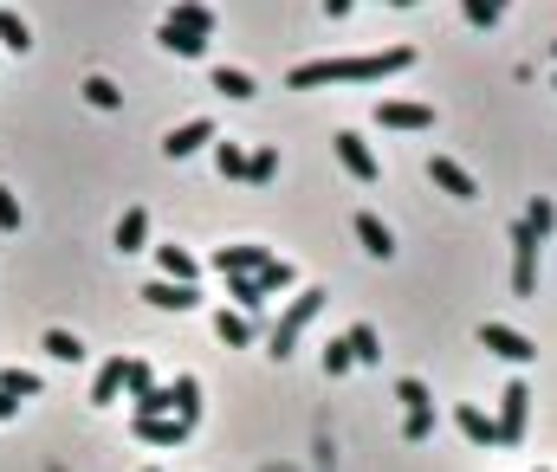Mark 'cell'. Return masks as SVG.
Masks as SVG:
<instances>
[{
    "mask_svg": "<svg viewBox=\"0 0 557 472\" xmlns=\"http://www.w3.org/2000/svg\"><path fill=\"white\" fill-rule=\"evenodd\" d=\"M20 227V201H13V188H0V233Z\"/></svg>",
    "mask_w": 557,
    "mask_h": 472,
    "instance_id": "obj_37",
    "label": "cell"
},
{
    "mask_svg": "<svg viewBox=\"0 0 557 472\" xmlns=\"http://www.w3.org/2000/svg\"><path fill=\"white\" fill-rule=\"evenodd\" d=\"M214 337H221L227 350H247V343H253V324H247L240 311H214Z\"/></svg>",
    "mask_w": 557,
    "mask_h": 472,
    "instance_id": "obj_21",
    "label": "cell"
},
{
    "mask_svg": "<svg viewBox=\"0 0 557 472\" xmlns=\"http://www.w3.org/2000/svg\"><path fill=\"white\" fill-rule=\"evenodd\" d=\"M525 414H532V388H525V382H506V395H499V414H493L499 447H519V440H525Z\"/></svg>",
    "mask_w": 557,
    "mask_h": 472,
    "instance_id": "obj_3",
    "label": "cell"
},
{
    "mask_svg": "<svg viewBox=\"0 0 557 472\" xmlns=\"http://www.w3.org/2000/svg\"><path fill=\"white\" fill-rule=\"evenodd\" d=\"M13 414H20V401H13V395H0V421H13Z\"/></svg>",
    "mask_w": 557,
    "mask_h": 472,
    "instance_id": "obj_39",
    "label": "cell"
},
{
    "mask_svg": "<svg viewBox=\"0 0 557 472\" xmlns=\"http://www.w3.org/2000/svg\"><path fill=\"white\" fill-rule=\"evenodd\" d=\"M214 91L234 97V104H247V97H253V78H247V72H234V65H214Z\"/></svg>",
    "mask_w": 557,
    "mask_h": 472,
    "instance_id": "obj_25",
    "label": "cell"
},
{
    "mask_svg": "<svg viewBox=\"0 0 557 472\" xmlns=\"http://www.w3.org/2000/svg\"><path fill=\"white\" fill-rule=\"evenodd\" d=\"M350 227H357L363 253H376V259H389V253H396V233H389V227H383V220H376V214H357V220H350Z\"/></svg>",
    "mask_w": 557,
    "mask_h": 472,
    "instance_id": "obj_16",
    "label": "cell"
},
{
    "mask_svg": "<svg viewBox=\"0 0 557 472\" xmlns=\"http://www.w3.org/2000/svg\"><path fill=\"white\" fill-rule=\"evenodd\" d=\"M525 227H532L538 240H545V233L557 227V207H551V201H532V214H525Z\"/></svg>",
    "mask_w": 557,
    "mask_h": 472,
    "instance_id": "obj_35",
    "label": "cell"
},
{
    "mask_svg": "<svg viewBox=\"0 0 557 472\" xmlns=\"http://www.w3.org/2000/svg\"><path fill=\"white\" fill-rule=\"evenodd\" d=\"M214 162H221L227 182H247V149L240 143H214Z\"/></svg>",
    "mask_w": 557,
    "mask_h": 472,
    "instance_id": "obj_30",
    "label": "cell"
},
{
    "mask_svg": "<svg viewBox=\"0 0 557 472\" xmlns=\"http://www.w3.org/2000/svg\"><path fill=\"white\" fill-rule=\"evenodd\" d=\"M454 427L473 440V447H499V434H493V414H486V408H473V401H467V408H454Z\"/></svg>",
    "mask_w": 557,
    "mask_h": 472,
    "instance_id": "obj_15",
    "label": "cell"
},
{
    "mask_svg": "<svg viewBox=\"0 0 557 472\" xmlns=\"http://www.w3.org/2000/svg\"><path fill=\"white\" fill-rule=\"evenodd\" d=\"M396 7H415V0H396Z\"/></svg>",
    "mask_w": 557,
    "mask_h": 472,
    "instance_id": "obj_40",
    "label": "cell"
},
{
    "mask_svg": "<svg viewBox=\"0 0 557 472\" xmlns=\"http://www.w3.org/2000/svg\"><path fill=\"white\" fill-rule=\"evenodd\" d=\"M331 143H337V162H344V169H350V175H357V182H363V188H370V182H383V162H376V156H370V143H363V136H357V130H337V136H331Z\"/></svg>",
    "mask_w": 557,
    "mask_h": 472,
    "instance_id": "obj_6",
    "label": "cell"
},
{
    "mask_svg": "<svg viewBox=\"0 0 557 472\" xmlns=\"http://www.w3.org/2000/svg\"><path fill=\"white\" fill-rule=\"evenodd\" d=\"M149 240V214L143 207H124V220H117V253H143Z\"/></svg>",
    "mask_w": 557,
    "mask_h": 472,
    "instance_id": "obj_20",
    "label": "cell"
},
{
    "mask_svg": "<svg viewBox=\"0 0 557 472\" xmlns=\"http://www.w3.org/2000/svg\"><path fill=\"white\" fill-rule=\"evenodd\" d=\"M415 46H389V52H357V59H318V65H292L285 85L292 91H318V85H383V78L409 72Z\"/></svg>",
    "mask_w": 557,
    "mask_h": 472,
    "instance_id": "obj_1",
    "label": "cell"
},
{
    "mask_svg": "<svg viewBox=\"0 0 557 472\" xmlns=\"http://www.w3.org/2000/svg\"><path fill=\"white\" fill-rule=\"evenodd\" d=\"M551 59H557V46H551Z\"/></svg>",
    "mask_w": 557,
    "mask_h": 472,
    "instance_id": "obj_41",
    "label": "cell"
},
{
    "mask_svg": "<svg viewBox=\"0 0 557 472\" xmlns=\"http://www.w3.org/2000/svg\"><path fill=\"white\" fill-rule=\"evenodd\" d=\"M149 472H156V466H149Z\"/></svg>",
    "mask_w": 557,
    "mask_h": 472,
    "instance_id": "obj_42",
    "label": "cell"
},
{
    "mask_svg": "<svg viewBox=\"0 0 557 472\" xmlns=\"http://www.w3.org/2000/svg\"><path fill=\"white\" fill-rule=\"evenodd\" d=\"M273 175H279V149L273 143H260V149H253V156H247V182H273Z\"/></svg>",
    "mask_w": 557,
    "mask_h": 472,
    "instance_id": "obj_28",
    "label": "cell"
},
{
    "mask_svg": "<svg viewBox=\"0 0 557 472\" xmlns=\"http://www.w3.org/2000/svg\"><path fill=\"white\" fill-rule=\"evenodd\" d=\"M273 246H221V253H214V272H221V279H253V272H266L273 266Z\"/></svg>",
    "mask_w": 557,
    "mask_h": 472,
    "instance_id": "obj_5",
    "label": "cell"
},
{
    "mask_svg": "<svg viewBox=\"0 0 557 472\" xmlns=\"http://www.w3.org/2000/svg\"><path fill=\"white\" fill-rule=\"evenodd\" d=\"M46 356H59V363H78V356H85V343H78L72 330H46Z\"/></svg>",
    "mask_w": 557,
    "mask_h": 472,
    "instance_id": "obj_32",
    "label": "cell"
},
{
    "mask_svg": "<svg viewBox=\"0 0 557 472\" xmlns=\"http://www.w3.org/2000/svg\"><path fill=\"white\" fill-rule=\"evenodd\" d=\"M124 388H130V401L156 388V376H149V363H143V356H130V369H124Z\"/></svg>",
    "mask_w": 557,
    "mask_h": 472,
    "instance_id": "obj_34",
    "label": "cell"
},
{
    "mask_svg": "<svg viewBox=\"0 0 557 472\" xmlns=\"http://www.w3.org/2000/svg\"><path fill=\"white\" fill-rule=\"evenodd\" d=\"M124 369H130V356H111V363L98 369V382H91V401H98V408H111V401L124 395Z\"/></svg>",
    "mask_w": 557,
    "mask_h": 472,
    "instance_id": "obj_19",
    "label": "cell"
},
{
    "mask_svg": "<svg viewBox=\"0 0 557 472\" xmlns=\"http://www.w3.org/2000/svg\"><path fill=\"white\" fill-rule=\"evenodd\" d=\"M156 266H162V279H175V285H195V253L188 246H156Z\"/></svg>",
    "mask_w": 557,
    "mask_h": 472,
    "instance_id": "obj_17",
    "label": "cell"
},
{
    "mask_svg": "<svg viewBox=\"0 0 557 472\" xmlns=\"http://www.w3.org/2000/svg\"><path fill=\"white\" fill-rule=\"evenodd\" d=\"M512 291L519 298H538V233L525 227H512Z\"/></svg>",
    "mask_w": 557,
    "mask_h": 472,
    "instance_id": "obj_4",
    "label": "cell"
},
{
    "mask_svg": "<svg viewBox=\"0 0 557 472\" xmlns=\"http://www.w3.org/2000/svg\"><path fill=\"white\" fill-rule=\"evenodd\" d=\"M208 143H214V123H208V117H195V123H175V130L162 136V156L182 162V156H195V149H208Z\"/></svg>",
    "mask_w": 557,
    "mask_h": 472,
    "instance_id": "obj_9",
    "label": "cell"
},
{
    "mask_svg": "<svg viewBox=\"0 0 557 472\" xmlns=\"http://www.w3.org/2000/svg\"><path fill=\"white\" fill-rule=\"evenodd\" d=\"M143 298L156 304V311H195V304H201V291H195V285H175V279H156V285L143 291Z\"/></svg>",
    "mask_w": 557,
    "mask_h": 472,
    "instance_id": "obj_12",
    "label": "cell"
},
{
    "mask_svg": "<svg viewBox=\"0 0 557 472\" xmlns=\"http://www.w3.org/2000/svg\"><path fill=\"white\" fill-rule=\"evenodd\" d=\"M0 395L33 401V395H39V376H33V369H0Z\"/></svg>",
    "mask_w": 557,
    "mask_h": 472,
    "instance_id": "obj_27",
    "label": "cell"
},
{
    "mask_svg": "<svg viewBox=\"0 0 557 472\" xmlns=\"http://www.w3.org/2000/svg\"><path fill=\"white\" fill-rule=\"evenodd\" d=\"M253 279H260L266 291H285V285L298 279V266H292V259H273V266H266V272H253Z\"/></svg>",
    "mask_w": 557,
    "mask_h": 472,
    "instance_id": "obj_33",
    "label": "cell"
},
{
    "mask_svg": "<svg viewBox=\"0 0 557 472\" xmlns=\"http://www.w3.org/2000/svg\"><path fill=\"white\" fill-rule=\"evenodd\" d=\"M227 298L240 304V317H247V311H260V304H266V285L260 279H227Z\"/></svg>",
    "mask_w": 557,
    "mask_h": 472,
    "instance_id": "obj_29",
    "label": "cell"
},
{
    "mask_svg": "<svg viewBox=\"0 0 557 472\" xmlns=\"http://www.w3.org/2000/svg\"><path fill=\"white\" fill-rule=\"evenodd\" d=\"M156 39H162V52H175V59H201V52H208V39L188 33V26H175V20H162Z\"/></svg>",
    "mask_w": 557,
    "mask_h": 472,
    "instance_id": "obj_14",
    "label": "cell"
},
{
    "mask_svg": "<svg viewBox=\"0 0 557 472\" xmlns=\"http://www.w3.org/2000/svg\"><path fill=\"white\" fill-rule=\"evenodd\" d=\"M344 369H350V350H344V337H337V343H324V376H344Z\"/></svg>",
    "mask_w": 557,
    "mask_h": 472,
    "instance_id": "obj_36",
    "label": "cell"
},
{
    "mask_svg": "<svg viewBox=\"0 0 557 472\" xmlns=\"http://www.w3.org/2000/svg\"><path fill=\"white\" fill-rule=\"evenodd\" d=\"M344 350H350V363H383V337H376V324H350L344 330Z\"/></svg>",
    "mask_w": 557,
    "mask_h": 472,
    "instance_id": "obj_18",
    "label": "cell"
},
{
    "mask_svg": "<svg viewBox=\"0 0 557 472\" xmlns=\"http://www.w3.org/2000/svg\"><path fill=\"white\" fill-rule=\"evenodd\" d=\"M78 91H85V104H91V110H117V104H124V91H117V85H111V78H104V72H91V78H85V85H78Z\"/></svg>",
    "mask_w": 557,
    "mask_h": 472,
    "instance_id": "obj_24",
    "label": "cell"
},
{
    "mask_svg": "<svg viewBox=\"0 0 557 472\" xmlns=\"http://www.w3.org/2000/svg\"><path fill=\"white\" fill-rule=\"evenodd\" d=\"M428 175H434V188H447L454 201H473V194H480V182H473V175L460 169L454 156H434V162H428Z\"/></svg>",
    "mask_w": 557,
    "mask_h": 472,
    "instance_id": "obj_10",
    "label": "cell"
},
{
    "mask_svg": "<svg viewBox=\"0 0 557 472\" xmlns=\"http://www.w3.org/2000/svg\"><path fill=\"white\" fill-rule=\"evenodd\" d=\"M480 350L506 356V363H532V356H538V343H525L512 324H480Z\"/></svg>",
    "mask_w": 557,
    "mask_h": 472,
    "instance_id": "obj_8",
    "label": "cell"
},
{
    "mask_svg": "<svg viewBox=\"0 0 557 472\" xmlns=\"http://www.w3.org/2000/svg\"><path fill=\"white\" fill-rule=\"evenodd\" d=\"M350 7H357V0H324V20H344Z\"/></svg>",
    "mask_w": 557,
    "mask_h": 472,
    "instance_id": "obj_38",
    "label": "cell"
},
{
    "mask_svg": "<svg viewBox=\"0 0 557 472\" xmlns=\"http://www.w3.org/2000/svg\"><path fill=\"white\" fill-rule=\"evenodd\" d=\"M0 46H13V52H26V46H33V26H26L13 7H0Z\"/></svg>",
    "mask_w": 557,
    "mask_h": 472,
    "instance_id": "obj_26",
    "label": "cell"
},
{
    "mask_svg": "<svg viewBox=\"0 0 557 472\" xmlns=\"http://www.w3.org/2000/svg\"><path fill=\"white\" fill-rule=\"evenodd\" d=\"M396 401L409 414H421V421H434V395H428V382H421V376H402L396 382Z\"/></svg>",
    "mask_w": 557,
    "mask_h": 472,
    "instance_id": "obj_22",
    "label": "cell"
},
{
    "mask_svg": "<svg viewBox=\"0 0 557 472\" xmlns=\"http://www.w3.org/2000/svg\"><path fill=\"white\" fill-rule=\"evenodd\" d=\"M383 130H434V104H409V97H383L376 104Z\"/></svg>",
    "mask_w": 557,
    "mask_h": 472,
    "instance_id": "obj_7",
    "label": "cell"
},
{
    "mask_svg": "<svg viewBox=\"0 0 557 472\" xmlns=\"http://www.w3.org/2000/svg\"><path fill=\"white\" fill-rule=\"evenodd\" d=\"M324 298H331V291H318V285H305V291H298V298H292V304H285V317H279V324H273V343H266V350H273V356H279V363H285V356H292V350H298V337H305V330H311V317H318V311H324Z\"/></svg>",
    "mask_w": 557,
    "mask_h": 472,
    "instance_id": "obj_2",
    "label": "cell"
},
{
    "mask_svg": "<svg viewBox=\"0 0 557 472\" xmlns=\"http://www.w3.org/2000/svg\"><path fill=\"white\" fill-rule=\"evenodd\" d=\"M460 13H467V26H499L506 20V0H460Z\"/></svg>",
    "mask_w": 557,
    "mask_h": 472,
    "instance_id": "obj_31",
    "label": "cell"
},
{
    "mask_svg": "<svg viewBox=\"0 0 557 472\" xmlns=\"http://www.w3.org/2000/svg\"><path fill=\"white\" fill-rule=\"evenodd\" d=\"M130 434H137L143 447H182V440H188V427L175 421V414H162V421H130Z\"/></svg>",
    "mask_w": 557,
    "mask_h": 472,
    "instance_id": "obj_11",
    "label": "cell"
},
{
    "mask_svg": "<svg viewBox=\"0 0 557 472\" xmlns=\"http://www.w3.org/2000/svg\"><path fill=\"white\" fill-rule=\"evenodd\" d=\"M169 20H175V26H188V33H201V39L214 33V13L201 7V0H175V7H169Z\"/></svg>",
    "mask_w": 557,
    "mask_h": 472,
    "instance_id": "obj_23",
    "label": "cell"
},
{
    "mask_svg": "<svg viewBox=\"0 0 557 472\" xmlns=\"http://www.w3.org/2000/svg\"><path fill=\"white\" fill-rule=\"evenodd\" d=\"M169 401H175V421L195 434V421H201V382H195V376H175V382H169Z\"/></svg>",
    "mask_w": 557,
    "mask_h": 472,
    "instance_id": "obj_13",
    "label": "cell"
}]
</instances>
